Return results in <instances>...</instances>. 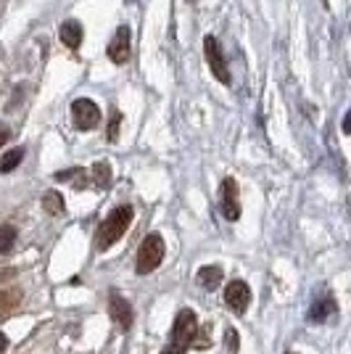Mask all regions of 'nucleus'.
I'll return each mask as SVG.
<instances>
[{
    "label": "nucleus",
    "mask_w": 351,
    "mask_h": 354,
    "mask_svg": "<svg viewBox=\"0 0 351 354\" xmlns=\"http://www.w3.org/2000/svg\"><path fill=\"white\" fill-rule=\"evenodd\" d=\"M108 315H111V320H114V325H117L122 333H127L132 328V320H135L132 304L124 296H119L117 291L108 296Z\"/></svg>",
    "instance_id": "obj_8"
},
{
    "label": "nucleus",
    "mask_w": 351,
    "mask_h": 354,
    "mask_svg": "<svg viewBox=\"0 0 351 354\" xmlns=\"http://www.w3.org/2000/svg\"><path fill=\"white\" fill-rule=\"evenodd\" d=\"M196 336H198V317L193 310H182L175 317V325H172V333H169V344L164 354H185L188 346L196 344Z\"/></svg>",
    "instance_id": "obj_1"
},
{
    "label": "nucleus",
    "mask_w": 351,
    "mask_h": 354,
    "mask_svg": "<svg viewBox=\"0 0 351 354\" xmlns=\"http://www.w3.org/2000/svg\"><path fill=\"white\" fill-rule=\"evenodd\" d=\"M6 346H8V339L0 333V352H6Z\"/></svg>",
    "instance_id": "obj_23"
},
{
    "label": "nucleus",
    "mask_w": 351,
    "mask_h": 354,
    "mask_svg": "<svg viewBox=\"0 0 351 354\" xmlns=\"http://www.w3.org/2000/svg\"><path fill=\"white\" fill-rule=\"evenodd\" d=\"M8 138H11V130H8L6 124H0V146H6V143H8Z\"/></svg>",
    "instance_id": "obj_21"
},
{
    "label": "nucleus",
    "mask_w": 351,
    "mask_h": 354,
    "mask_svg": "<svg viewBox=\"0 0 351 354\" xmlns=\"http://www.w3.org/2000/svg\"><path fill=\"white\" fill-rule=\"evenodd\" d=\"M21 159H24V148H14V151H8L3 159H0V172L6 175V172H14L16 167L21 164Z\"/></svg>",
    "instance_id": "obj_15"
},
{
    "label": "nucleus",
    "mask_w": 351,
    "mask_h": 354,
    "mask_svg": "<svg viewBox=\"0 0 351 354\" xmlns=\"http://www.w3.org/2000/svg\"><path fill=\"white\" fill-rule=\"evenodd\" d=\"M14 243H16V227L3 225L0 227V254H8V251L14 249Z\"/></svg>",
    "instance_id": "obj_18"
},
{
    "label": "nucleus",
    "mask_w": 351,
    "mask_h": 354,
    "mask_svg": "<svg viewBox=\"0 0 351 354\" xmlns=\"http://www.w3.org/2000/svg\"><path fill=\"white\" fill-rule=\"evenodd\" d=\"M161 259H164V238L159 233H148L137 249V262H135L137 275H151L161 265Z\"/></svg>",
    "instance_id": "obj_3"
},
{
    "label": "nucleus",
    "mask_w": 351,
    "mask_h": 354,
    "mask_svg": "<svg viewBox=\"0 0 351 354\" xmlns=\"http://www.w3.org/2000/svg\"><path fill=\"white\" fill-rule=\"evenodd\" d=\"M341 130L346 135H351V109L346 111V117H343V124H341Z\"/></svg>",
    "instance_id": "obj_22"
},
{
    "label": "nucleus",
    "mask_w": 351,
    "mask_h": 354,
    "mask_svg": "<svg viewBox=\"0 0 351 354\" xmlns=\"http://www.w3.org/2000/svg\"><path fill=\"white\" fill-rule=\"evenodd\" d=\"M225 304L233 310V315L243 317V315H246V310H249V304H251L249 283H243V281H230V283H227V288H225Z\"/></svg>",
    "instance_id": "obj_7"
},
{
    "label": "nucleus",
    "mask_w": 351,
    "mask_h": 354,
    "mask_svg": "<svg viewBox=\"0 0 351 354\" xmlns=\"http://www.w3.org/2000/svg\"><path fill=\"white\" fill-rule=\"evenodd\" d=\"M130 53H132V45H130V27H119L114 32V37H111V43L106 48V56L114 61V64H127L130 61Z\"/></svg>",
    "instance_id": "obj_9"
},
{
    "label": "nucleus",
    "mask_w": 351,
    "mask_h": 354,
    "mask_svg": "<svg viewBox=\"0 0 351 354\" xmlns=\"http://www.w3.org/2000/svg\"><path fill=\"white\" fill-rule=\"evenodd\" d=\"M43 209L48 214H61L64 212V196L56 191H48L43 196Z\"/></svg>",
    "instance_id": "obj_17"
},
{
    "label": "nucleus",
    "mask_w": 351,
    "mask_h": 354,
    "mask_svg": "<svg viewBox=\"0 0 351 354\" xmlns=\"http://www.w3.org/2000/svg\"><path fill=\"white\" fill-rule=\"evenodd\" d=\"M56 180H59V183H74V188H85V185H88V172H85L82 167H74V169L56 172Z\"/></svg>",
    "instance_id": "obj_13"
},
{
    "label": "nucleus",
    "mask_w": 351,
    "mask_h": 354,
    "mask_svg": "<svg viewBox=\"0 0 351 354\" xmlns=\"http://www.w3.org/2000/svg\"><path fill=\"white\" fill-rule=\"evenodd\" d=\"M59 37H61V43L66 45V48H72V50H77V48L82 45L85 30H82V24H79V21H74V19H66V21L61 24Z\"/></svg>",
    "instance_id": "obj_10"
},
{
    "label": "nucleus",
    "mask_w": 351,
    "mask_h": 354,
    "mask_svg": "<svg viewBox=\"0 0 351 354\" xmlns=\"http://www.w3.org/2000/svg\"><path fill=\"white\" fill-rule=\"evenodd\" d=\"M204 53H206V61H209L211 74L220 80L222 85H230V72H227V64H225V56H222V48L214 35H206L204 37Z\"/></svg>",
    "instance_id": "obj_6"
},
{
    "label": "nucleus",
    "mask_w": 351,
    "mask_h": 354,
    "mask_svg": "<svg viewBox=\"0 0 351 354\" xmlns=\"http://www.w3.org/2000/svg\"><path fill=\"white\" fill-rule=\"evenodd\" d=\"M220 212L227 222L240 220V201H238V183H235V177H225V180H222Z\"/></svg>",
    "instance_id": "obj_5"
},
{
    "label": "nucleus",
    "mask_w": 351,
    "mask_h": 354,
    "mask_svg": "<svg viewBox=\"0 0 351 354\" xmlns=\"http://www.w3.org/2000/svg\"><path fill=\"white\" fill-rule=\"evenodd\" d=\"M93 183L98 188H108L111 185V167H108V162H98L93 167Z\"/></svg>",
    "instance_id": "obj_16"
},
{
    "label": "nucleus",
    "mask_w": 351,
    "mask_h": 354,
    "mask_svg": "<svg viewBox=\"0 0 351 354\" xmlns=\"http://www.w3.org/2000/svg\"><path fill=\"white\" fill-rule=\"evenodd\" d=\"M119 124H122V114H119L117 109L111 111V122H108V143H117L119 140Z\"/></svg>",
    "instance_id": "obj_19"
},
{
    "label": "nucleus",
    "mask_w": 351,
    "mask_h": 354,
    "mask_svg": "<svg viewBox=\"0 0 351 354\" xmlns=\"http://www.w3.org/2000/svg\"><path fill=\"white\" fill-rule=\"evenodd\" d=\"M19 304H21V288H6V291H0V323L6 317H11Z\"/></svg>",
    "instance_id": "obj_12"
},
{
    "label": "nucleus",
    "mask_w": 351,
    "mask_h": 354,
    "mask_svg": "<svg viewBox=\"0 0 351 354\" xmlns=\"http://www.w3.org/2000/svg\"><path fill=\"white\" fill-rule=\"evenodd\" d=\"M227 349H230V354H238V333H235L233 328H227Z\"/></svg>",
    "instance_id": "obj_20"
},
{
    "label": "nucleus",
    "mask_w": 351,
    "mask_h": 354,
    "mask_svg": "<svg viewBox=\"0 0 351 354\" xmlns=\"http://www.w3.org/2000/svg\"><path fill=\"white\" fill-rule=\"evenodd\" d=\"M196 278H198V286H201V288H206V291H214V288H220L225 272H222L220 265H209V267H201Z\"/></svg>",
    "instance_id": "obj_11"
},
{
    "label": "nucleus",
    "mask_w": 351,
    "mask_h": 354,
    "mask_svg": "<svg viewBox=\"0 0 351 354\" xmlns=\"http://www.w3.org/2000/svg\"><path fill=\"white\" fill-rule=\"evenodd\" d=\"M72 119H74V127L88 133V130H95L98 122H101V109L95 101L90 98H77L72 104Z\"/></svg>",
    "instance_id": "obj_4"
},
{
    "label": "nucleus",
    "mask_w": 351,
    "mask_h": 354,
    "mask_svg": "<svg viewBox=\"0 0 351 354\" xmlns=\"http://www.w3.org/2000/svg\"><path fill=\"white\" fill-rule=\"evenodd\" d=\"M330 312H336V301H333V299H320V301L309 310V320H312V323H322V320H328Z\"/></svg>",
    "instance_id": "obj_14"
},
{
    "label": "nucleus",
    "mask_w": 351,
    "mask_h": 354,
    "mask_svg": "<svg viewBox=\"0 0 351 354\" xmlns=\"http://www.w3.org/2000/svg\"><path fill=\"white\" fill-rule=\"evenodd\" d=\"M130 222H132V207H117L106 220L101 222L98 236H95V246H98L101 251L111 249L119 238L127 233Z\"/></svg>",
    "instance_id": "obj_2"
}]
</instances>
